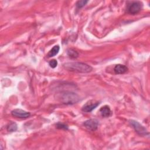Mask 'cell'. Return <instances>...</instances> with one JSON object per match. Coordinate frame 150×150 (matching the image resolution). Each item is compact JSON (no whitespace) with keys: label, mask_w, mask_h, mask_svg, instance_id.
I'll list each match as a JSON object with an SVG mask.
<instances>
[{"label":"cell","mask_w":150,"mask_h":150,"mask_svg":"<svg viewBox=\"0 0 150 150\" xmlns=\"http://www.w3.org/2000/svg\"><path fill=\"white\" fill-rule=\"evenodd\" d=\"M56 127L59 129H68V126L67 125L63 123H60V122H59L56 124Z\"/></svg>","instance_id":"5bb4252c"},{"label":"cell","mask_w":150,"mask_h":150,"mask_svg":"<svg viewBox=\"0 0 150 150\" xmlns=\"http://www.w3.org/2000/svg\"><path fill=\"white\" fill-rule=\"evenodd\" d=\"M99 102L98 101H94L90 100L88 102H87L83 107H82V111L86 112H89L92 111L94 109H95L98 105Z\"/></svg>","instance_id":"5b68a950"},{"label":"cell","mask_w":150,"mask_h":150,"mask_svg":"<svg viewBox=\"0 0 150 150\" xmlns=\"http://www.w3.org/2000/svg\"><path fill=\"white\" fill-rule=\"evenodd\" d=\"M60 98L61 101L65 104H73L80 100V98L77 94L70 91L62 93Z\"/></svg>","instance_id":"7a4b0ae2"},{"label":"cell","mask_w":150,"mask_h":150,"mask_svg":"<svg viewBox=\"0 0 150 150\" xmlns=\"http://www.w3.org/2000/svg\"><path fill=\"white\" fill-rule=\"evenodd\" d=\"M88 2V1H84V0L83 1H79L76 3V6L77 8H81L83 7L84 6H85Z\"/></svg>","instance_id":"4fadbf2b"},{"label":"cell","mask_w":150,"mask_h":150,"mask_svg":"<svg viewBox=\"0 0 150 150\" xmlns=\"http://www.w3.org/2000/svg\"><path fill=\"white\" fill-rule=\"evenodd\" d=\"M67 55L71 59H75L79 56V53L76 50L73 49H70L67 50Z\"/></svg>","instance_id":"8fae6325"},{"label":"cell","mask_w":150,"mask_h":150,"mask_svg":"<svg viewBox=\"0 0 150 150\" xmlns=\"http://www.w3.org/2000/svg\"><path fill=\"white\" fill-rule=\"evenodd\" d=\"M59 50H60V47L58 45H56L54 46L48 53L47 54V56L49 57H53V56H54L55 55H56L59 52Z\"/></svg>","instance_id":"30bf717a"},{"label":"cell","mask_w":150,"mask_h":150,"mask_svg":"<svg viewBox=\"0 0 150 150\" xmlns=\"http://www.w3.org/2000/svg\"><path fill=\"white\" fill-rule=\"evenodd\" d=\"M49 64L52 68H55L57 65V62L56 59H52L49 62Z\"/></svg>","instance_id":"9a60e30c"},{"label":"cell","mask_w":150,"mask_h":150,"mask_svg":"<svg viewBox=\"0 0 150 150\" xmlns=\"http://www.w3.org/2000/svg\"><path fill=\"white\" fill-rule=\"evenodd\" d=\"M129 123L138 134L141 135H146V134H148L146 128L141 125L138 121L135 120H130Z\"/></svg>","instance_id":"277c9868"},{"label":"cell","mask_w":150,"mask_h":150,"mask_svg":"<svg viewBox=\"0 0 150 150\" xmlns=\"http://www.w3.org/2000/svg\"><path fill=\"white\" fill-rule=\"evenodd\" d=\"M11 114L17 118H26L30 116V114L29 112L25 111L21 109H15L11 111Z\"/></svg>","instance_id":"52a82bcc"},{"label":"cell","mask_w":150,"mask_h":150,"mask_svg":"<svg viewBox=\"0 0 150 150\" xmlns=\"http://www.w3.org/2000/svg\"><path fill=\"white\" fill-rule=\"evenodd\" d=\"M64 67L69 71L82 73H89L93 70V68L90 66L80 62L66 63L64 64Z\"/></svg>","instance_id":"6da1fadb"},{"label":"cell","mask_w":150,"mask_h":150,"mask_svg":"<svg viewBox=\"0 0 150 150\" xmlns=\"http://www.w3.org/2000/svg\"><path fill=\"white\" fill-rule=\"evenodd\" d=\"M83 125L88 130L94 131L97 129L98 125V121L96 119H90L86 121Z\"/></svg>","instance_id":"8992f818"},{"label":"cell","mask_w":150,"mask_h":150,"mask_svg":"<svg viewBox=\"0 0 150 150\" xmlns=\"http://www.w3.org/2000/svg\"><path fill=\"white\" fill-rule=\"evenodd\" d=\"M18 128V127H17V125L16 123L15 122H11L10 123L8 127H7V130L9 132H13V131H16Z\"/></svg>","instance_id":"7c38bea8"},{"label":"cell","mask_w":150,"mask_h":150,"mask_svg":"<svg viewBox=\"0 0 150 150\" xmlns=\"http://www.w3.org/2000/svg\"><path fill=\"white\" fill-rule=\"evenodd\" d=\"M142 8V4L141 2L134 1L128 5L127 12L130 14L135 15L138 13L141 10Z\"/></svg>","instance_id":"3957f363"},{"label":"cell","mask_w":150,"mask_h":150,"mask_svg":"<svg viewBox=\"0 0 150 150\" xmlns=\"http://www.w3.org/2000/svg\"><path fill=\"white\" fill-rule=\"evenodd\" d=\"M100 112L102 117H108L111 114V110L108 105H104L102 107L100 110Z\"/></svg>","instance_id":"9c48e42d"},{"label":"cell","mask_w":150,"mask_h":150,"mask_svg":"<svg viewBox=\"0 0 150 150\" xmlns=\"http://www.w3.org/2000/svg\"><path fill=\"white\" fill-rule=\"evenodd\" d=\"M114 71L115 74H121L126 73L128 71V67L121 64H116L114 68Z\"/></svg>","instance_id":"ba28073f"}]
</instances>
